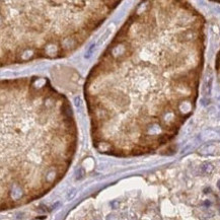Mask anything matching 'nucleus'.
Returning <instances> with one entry per match:
<instances>
[{
    "mask_svg": "<svg viewBox=\"0 0 220 220\" xmlns=\"http://www.w3.org/2000/svg\"><path fill=\"white\" fill-rule=\"evenodd\" d=\"M85 173H84V169H78L76 171V179H81L82 177H84Z\"/></svg>",
    "mask_w": 220,
    "mask_h": 220,
    "instance_id": "nucleus-1",
    "label": "nucleus"
},
{
    "mask_svg": "<svg viewBox=\"0 0 220 220\" xmlns=\"http://www.w3.org/2000/svg\"><path fill=\"white\" fill-rule=\"evenodd\" d=\"M109 34H110V30H108L107 32H106V34L104 35V36L102 37L101 39H100V41H98V44H102V43H103V42L105 41L106 39H107V37L109 36Z\"/></svg>",
    "mask_w": 220,
    "mask_h": 220,
    "instance_id": "nucleus-2",
    "label": "nucleus"
},
{
    "mask_svg": "<svg viewBox=\"0 0 220 220\" xmlns=\"http://www.w3.org/2000/svg\"><path fill=\"white\" fill-rule=\"evenodd\" d=\"M75 194H76V190H75V189H73V190L71 191V192H69V194L67 195V199H68V200H71V199H72L73 197L75 196Z\"/></svg>",
    "mask_w": 220,
    "mask_h": 220,
    "instance_id": "nucleus-3",
    "label": "nucleus"
},
{
    "mask_svg": "<svg viewBox=\"0 0 220 220\" xmlns=\"http://www.w3.org/2000/svg\"><path fill=\"white\" fill-rule=\"evenodd\" d=\"M75 105H76V107H79V109L81 108V102H80L79 97H75Z\"/></svg>",
    "mask_w": 220,
    "mask_h": 220,
    "instance_id": "nucleus-4",
    "label": "nucleus"
},
{
    "mask_svg": "<svg viewBox=\"0 0 220 220\" xmlns=\"http://www.w3.org/2000/svg\"><path fill=\"white\" fill-rule=\"evenodd\" d=\"M218 187H219V189H220V181H219V183H218Z\"/></svg>",
    "mask_w": 220,
    "mask_h": 220,
    "instance_id": "nucleus-5",
    "label": "nucleus"
}]
</instances>
